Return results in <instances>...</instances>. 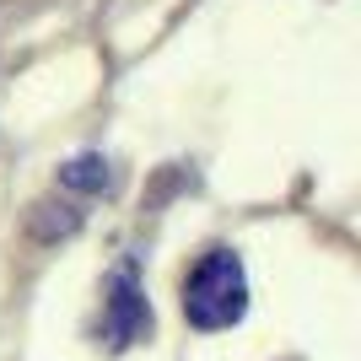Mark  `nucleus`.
I'll use <instances>...</instances> for the list:
<instances>
[{
    "label": "nucleus",
    "instance_id": "1",
    "mask_svg": "<svg viewBox=\"0 0 361 361\" xmlns=\"http://www.w3.org/2000/svg\"><path fill=\"white\" fill-rule=\"evenodd\" d=\"M248 313V281L232 248H211L183 281V318L195 329H232Z\"/></svg>",
    "mask_w": 361,
    "mask_h": 361
},
{
    "label": "nucleus",
    "instance_id": "2",
    "mask_svg": "<svg viewBox=\"0 0 361 361\" xmlns=\"http://www.w3.org/2000/svg\"><path fill=\"white\" fill-rule=\"evenodd\" d=\"M151 334V307L140 297V281H135V264H119L114 281H108V297H103V340L114 350L119 345H135Z\"/></svg>",
    "mask_w": 361,
    "mask_h": 361
},
{
    "label": "nucleus",
    "instance_id": "3",
    "mask_svg": "<svg viewBox=\"0 0 361 361\" xmlns=\"http://www.w3.org/2000/svg\"><path fill=\"white\" fill-rule=\"evenodd\" d=\"M60 183H71V189H103L108 183V162L103 157H75V162L60 173Z\"/></svg>",
    "mask_w": 361,
    "mask_h": 361
}]
</instances>
